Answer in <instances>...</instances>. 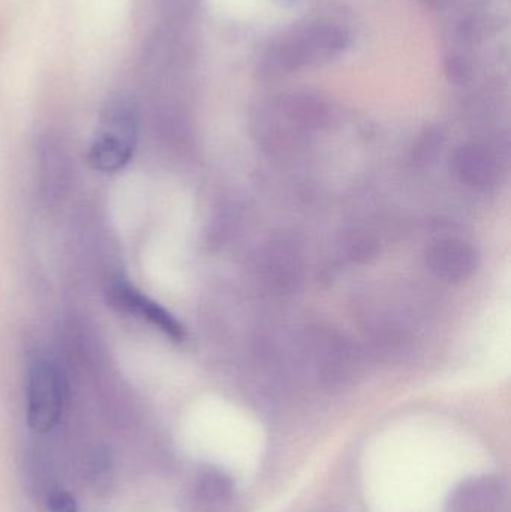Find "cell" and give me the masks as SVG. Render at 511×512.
Returning a JSON list of instances; mask_svg holds the SVG:
<instances>
[{
    "instance_id": "cell-1",
    "label": "cell",
    "mask_w": 511,
    "mask_h": 512,
    "mask_svg": "<svg viewBox=\"0 0 511 512\" xmlns=\"http://www.w3.org/2000/svg\"><path fill=\"white\" fill-rule=\"evenodd\" d=\"M348 36L333 24H312L276 39L263 60L269 75L287 74L303 66L321 65L342 53Z\"/></svg>"
},
{
    "instance_id": "cell-2",
    "label": "cell",
    "mask_w": 511,
    "mask_h": 512,
    "mask_svg": "<svg viewBox=\"0 0 511 512\" xmlns=\"http://www.w3.org/2000/svg\"><path fill=\"white\" fill-rule=\"evenodd\" d=\"M68 385L60 367L45 355L36 354L27 366V424L38 433H48L65 411Z\"/></svg>"
},
{
    "instance_id": "cell-3",
    "label": "cell",
    "mask_w": 511,
    "mask_h": 512,
    "mask_svg": "<svg viewBox=\"0 0 511 512\" xmlns=\"http://www.w3.org/2000/svg\"><path fill=\"white\" fill-rule=\"evenodd\" d=\"M137 135L138 119L134 108L126 102L111 105L90 146V165L101 173L122 170L134 155Z\"/></svg>"
},
{
    "instance_id": "cell-4",
    "label": "cell",
    "mask_w": 511,
    "mask_h": 512,
    "mask_svg": "<svg viewBox=\"0 0 511 512\" xmlns=\"http://www.w3.org/2000/svg\"><path fill=\"white\" fill-rule=\"evenodd\" d=\"M426 265L435 277L444 282H464L476 273L479 254L464 240H437L426 251Z\"/></svg>"
},
{
    "instance_id": "cell-5",
    "label": "cell",
    "mask_w": 511,
    "mask_h": 512,
    "mask_svg": "<svg viewBox=\"0 0 511 512\" xmlns=\"http://www.w3.org/2000/svg\"><path fill=\"white\" fill-rule=\"evenodd\" d=\"M111 303L119 307L123 312L140 316L144 321L152 324L153 327L161 330L165 336L173 339L174 342H182L185 339V330L171 313L164 307L159 306L155 301L150 300L146 295L141 294L137 289L126 283H117L110 292Z\"/></svg>"
},
{
    "instance_id": "cell-6",
    "label": "cell",
    "mask_w": 511,
    "mask_h": 512,
    "mask_svg": "<svg viewBox=\"0 0 511 512\" xmlns=\"http://www.w3.org/2000/svg\"><path fill=\"white\" fill-rule=\"evenodd\" d=\"M453 171L459 182L470 188L486 189L498 176L495 156L480 144H465L453 156Z\"/></svg>"
},
{
    "instance_id": "cell-7",
    "label": "cell",
    "mask_w": 511,
    "mask_h": 512,
    "mask_svg": "<svg viewBox=\"0 0 511 512\" xmlns=\"http://www.w3.org/2000/svg\"><path fill=\"white\" fill-rule=\"evenodd\" d=\"M47 510L48 512H80L75 499L63 490H57L48 496Z\"/></svg>"
},
{
    "instance_id": "cell-8",
    "label": "cell",
    "mask_w": 511,
    "mask_h": 512,
    "mask_svg": "<svg viewBox=\"0 0 511 512\" xmlns=\"http://www.w3.org/2000/svg\"><path fill=\"white\" fill-rule=\"evenodd\" d=\"M441 147V135L438 132H426L422 140L419 141V146L416 149L417 158L423 161H431L437 155L438 149Z\"/></svg>"
},
{
    "instance_id": "cell-9",
    "label": "cell",
    "mask_w": 511,
    "mask_h": 512,
    "mask_svg": "<svg viewBox=\"0 0 511 512\" xmlns=\"http://www.w3.org/2000/svg\"><path fill=\"white\" fill-rule=\"evenodd\" d=\"M425 2L431 6H443L444 3L447 2V0H425Z\"/></svg>"
}]
</instances>
